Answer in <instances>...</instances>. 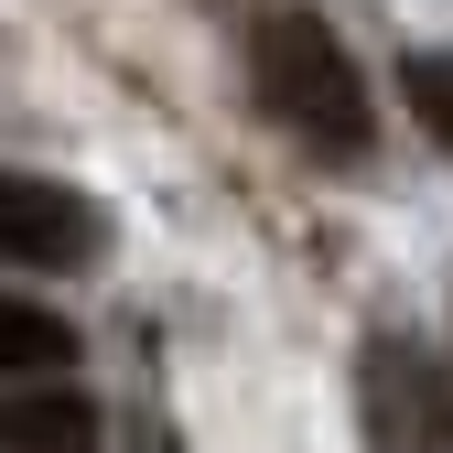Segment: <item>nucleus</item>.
<instances>
[{
	"label": "nucleus",
	"mask_w": 453,
	"mask_h": 453,
	"mask_svg": "<svg viewBox=\"0 0 453 453\" xmlns=\"http://www.w3.org/2000/svg\"><path fill=\"white\" fill-rule=\"evenodd\" d=\"M249 97L280 119V141H303L313 162H367L378 151V108L346 33L324 12H259L249 22Z\"/></svg>",
	"instance_id": "nucleus-1"
},
{
	"label": "nucleus",
	"mask_w": 453,
	"mask_h": 453,
	"mask_svg": "<svg viewBox=\"0 0 453 453\" xmlns=\"http://www.w3.org/2000/svg\"><path fill=\"white\" fill-rule=\"evenodd\" d=\"M357 400H367L378 453H453V378H442V357L421 334H367Z\"/></svg>",
	"instance_id": "nucleus-2"
},
{
	"label": "nucleus",
	"mask_w": 453,
	"mask_h": 453,
	"mask_svg": "<svg viewBox=\"0 0 453 453\" xmlns=\"http://www.w3.org/2000/svg\"><path fill=\"white\" fill-rule=\"evenodd\" d=\"M97 205L76 184H43V173H0V259L12 270H87L97 259Z\"/></svg>",
	"instance_id": "nucleus-3"
},
{
	"label": "nucleus",
	"mask_w": 453,
	"mask_h": 453,
	"mask_svg": "<svg viewBox=\"0 0 453 453\" xmlns=\"http://www.w3.org/2000/svg\"><path fill=\"white\" fill-rule=\"evenodd\" d=\"M97 400L76 378H0V453H87Z\"/></svg>",
	"instance_id": "nucleus-4"
},
{
	"label": "nucleus",
	"mask_w": 453,
	"mask_h": 453,
	"mask_svg": "<svg viewBox=\"0 0 453 453\" xmlns=\"http://www.w3.org/2000/svg\"><path fill=\"white\" fill-rule=\"evenodd\" d=\"M65 367H76V324L54 303L0 292V378H65Z\"/></svg>",
	"instance_id": "nucleus-5"
},
{
	"label": "nucleus",
	"mask_w": 453,
	"mask_h": 453,
	"mask_svg": "<svg viewBox=\"0 0 453 453\" xmlns=\"http://www.w3.org/2000/svg\"><path fill=\"white\" fill-rule=\"evenodd\" d=\"M400 97H411V119L453 151V54H411V65H400Z\"/></svg>",
	"instance_id": "nucleus-6"
}]
</instances>
